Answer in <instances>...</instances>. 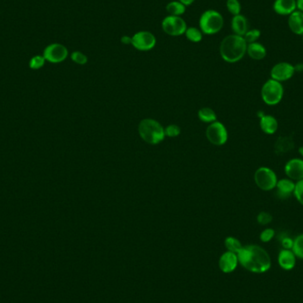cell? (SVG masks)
Masks as SVG:
<instances>
[{
	"mask_svg": "<svg viewBox=\"0 0 303 303\" xmlns=\"http://www.w3.org/2000/svg\"><path fill=\"white\" fill-rule=\"evenodd\" d=\"M237 256L244 268L254 273L266 272L272 266L268 252L256 245L242 247Z\"/></svg>",
	"mask_w": 303,
	"mask_h": 303,
	"instance_id": "cell-1",
	"label": "cell"
},
{
	"mask_svg": "<svg viewBox=\"0 0 303 303\" xmlns=\"http://www.w3.org/2000/svg\"><path fill=\"white\" fill-rule=\"evenodd\" d=\"M247 43L241 35H229L220 44V55L228 63H236L243 59L247 53Z\"/></svg>",
	"mask_w": 303,
	"mask_h": 303,
	"instance_id": "cell-2",
	"label": "cell"
},
{
	"mask_svg": "<svg viewBox=\"0 0 303 303\" xmlns=\"http://www.w3.org/2000/svg\"><path fill=\"white\" fill-rule=\"evenodd\" d=\"M138 132L142 139L151 145L159 144L165 137V130L157 121L153 119L141 121L138 126Z\"/></svg>",
	"mask_w": 303,
	"mask_h": 303,
	"instance_id": "cell-3",
	"label": "cell"
},
{
	"mask_svg": "<svg viewBox=\"0 0 303 303\" xmlns=\"http://www.w3.org/2000/svg\"><path fill=\"white\" fill-rule=\"evenodd\" d=\"M223 17L222 14L215 10L205 11L201 14L199 26L201 32L205 35H215L221 31L223 27Z\"/></svg>",
	"mask_w": 303,
	"mask_h": 303,
	"instance_id": "cell-4",
	"label": "cell"
},
{
	"mask_svg": "<svg viewBox=\"0 0 303 303\" xmlns=\"http://www.w3.org/2000/svg\"><path fill=\"white\" fill-rule=\"evenodd\" d=\"M285 90L282 83L273 80L272 78L265 82L261 87V99L268 106H276L281 102Z\"/></svg>",
	"mask_w": 303,
	"mask_h": 303,
	"instance_id": "cell-5",
	"label": "cell"
},
{
	"mask_svg": "<svg viewBox=\"0 0 303 303\" xmlns=\"http://www.w3.org/2000/svg\"><path fill=\"white\" fill-rule=\"evenodd\" d=\"M254 183L259 189L269 192L274 190L279 181L278 176L273 169L269 167H260L254 172Z\"/></svg>",
	"mask_w": 303,
	"mask_h": 303,
	"instance_id": "cell-6",
	"label": "cell"
},
{
	"mask_svg": "<svg viewBox=\"0 0 303 303\" xmlns=\"http://www.w3.org/2000/svg\"><path fill=\"white\" fill-rule=\"evenodd\" d=\"M162 30L170 36H179L184 35L186 31L187 24L181 16H166L162 22Z\"/></svg>",
	"mask_w": 303,
	"mask_h": 303,
	"instance_id": "cell-7",
	"label": "cell"
},
{
	"mask_svg": "<svg viewBox=\"0 0 303 303\" xmlns=\"http://www.w3.org/2000/svg\"><path fill=\"white\" fill-rule=\"evenodd\" d=\"M131 37H132L131 45L138 51L147 52L154 49L156 45V37L150 31H146V30L138 31L135 33Z\"/></svg>",
	"mask_w": 303,
	"mask_h": 303,
	"instance_id": "cell-8",
	"label": "cell"
},
{
	"mask_svg": "<svg viewBox=\"0 0 303 303\" xmlns=\"http://www.w3.org/2000/svg\"><path fill=\"white\" fill-rule=\"evenodd\" d=\"M206 134L209 142L215 145H224L228 139L225 126L219 122L212 123L207 129Z\"/></svg>",
	"mask_w": 303,
	"mask_h": 303,
	"instance_id": "cell-9",
	"label": "cell"
},
{
	"mask_svg": "<svg viewBox=\"0 0 303 303\" xmlns=\"http://www.w3.org/2000/svg\"><path fill=\"white\" fill-rule=\"evenodd\" d=\"M43 56L45 57L46 61H49L51 63H60L67 59L68 51L67 47L59 43H53L46 46Z\"/></svg>",
	"mask_w": 303,
	"mask_h": 303,
	"instance_id": "cell-10",
	"label": "cell"
},
{
	"mask_svg": "<svg viewBox=\"0 0 303 303\" xmlns=\"http://www.w3.org/2000/svg\"><path fill=\"white\" fill-rule=\"evenodd\" d=\"M295 67L293 64L289 62H279L272 67L271 70V78L273 80L279 82V83H284V82L288 81L291 78H293L295 74Z\"/></svg>",
	"mask_w": 303,
	"mask_h": 303,
	"instance_id": "cell-11",
	"label": "cell"
},
{
	"mask_svg": "<svg viewBox=\"0 0 303 303\" xmlns=\"http://www.w3.org/2000/svg\"><path fill=\"white\" fill-rule=\"evenodd\" d=\"M284 170L286 176L294 182L303 179V159H291L286 162Z\"/></svg>",
	"mask_w": 303,
	"mask_h": 303,
	"instance_id": "cell-12",
	"label": "cell"
},
{
	"mask_svg": "<svg viewBox=\"0 0 303 303\" xmlns=\"http://www.w3.org/2000/svg\"><path fill=\"white\" fill-rule=\"evenodd\" d=\"M277 196L281 200H286L293 195L295 189V182L288 177L279 179L276 185Z\"/></svg>",
	"mask_w": 303,
	"mask_h": 303,
	"instance_id": "cell-13",
	"label": "cell"
},
{
	"mask_svg": "<svg viewBox=\"0 0 303 303\" xmlns=\"http://www.w3.org/2000/svg\"><path fill=\"white\" fill-rule=\"evenodd\" d=\"M273 10L276 14L282 16H289L297 10L296 0H275Z\"/></svg>",
	"mask_w": 303,
	"mask_h": 303,
	"instance_id": "cell-14",
	"label": "cell"
},
{
	"mask_svg": "<svg viewBox=\"0 0 303 303\" xmlns=\"http://www.w3.org/2000/svg\"><path fill=\"white\" fill-rule=\"evenodd\" d=\"M238 262H239V259H238L237 254L228 251L222 254L220 258L219 266H220L222 272L224 273H231L233 271H235Z\"/></svg>",
	"mask_w": 303,
	"mask_h": 303,
	"instance_id": "cell-15",
	"label": "cell"
},
{
	"mask_svg": "<svg viewBox=\"0 0 303 303\" xmlns=\"http://www.w3.org/2000/svg\"><path fill=\"white\" fill-rule=\"evenodd\" d=\"M260 128L267 135L275 134L279 129V122L272 115H262L260 117Z\"/></svg>",
	"mask_w": 303,
	"mask_h": 303,
	"instance_id": "cell-16",
	"label": "cell"
},
{
	"mask_svg": "<svg viewBox=\"0 0 303 303\" xmlns=\"http://www.w3.org/2000/svg\"><path fill=\"white\" fill-rule=\"evenodd\" d=\"M288 27L295 35H303V12L296 10L288 16Z\"/></svg>",
	"mask_w": 303,
	"mask_h": 303,
	"instance_id": "cell-17",
	"label": "cell"
},
{
	"mask_svg": "<svg viewBox=\"0 0 303 303\" xmlns=\"http://www.w3.org/2000/svg\"><path fill=\"white\" fill-rule=\"evenodd\" d=\"M279 263L281 268L291 271L296 264V256L292 249H283L279 254Z\"/></svg>",
	"mask_w": 303,
	"mask_h": 303,
	"instance_id": "cell-18",
	"label": "cell"
},
{
	"mask_svg": "<svg viewBox=\"0 0 303 303\" xmlns=\"http://www.w3.org/2000/svg\"><path fill=\"white\" fill-rule=\"evenodd\" d=\"M276 154L284 155L294 148V141L291 136H280L276 139L274 145Z\"/></svg>",
	"mask_w": 303,
	"mask_h": 303,
	"instance_id": "cell-19",
	"label": "cell"
},
{
	"mask_svg": "<svg viewBox=\"0 0 303 303\" xmlns=\"http://www.w3.org/2000/svg\"><path fill=\"white\" fill-rule=\"evenodd\" d=\"M232 29L235 35L244 36L248 30V21L247 18L241 14L233 16L232 20Z\"/></svg>",
	"mask_w": 303,
	"mask_h": 303,
	"instance_id": "cell-20",
	"label": "cell"
},
{
	"mask_svg": "<svg viewBox=\"0 0 303 303\" xmlns=\"http://www.w3.org/2000/svg\"><path fill=\"white\" fill-rule=\"evenodd\" d=\"M247 53L253 60H261L267 55V50L261 43L254 42L247 45Z\"/></svg>",
	"mask_w": 303,
	"mask_h": 303,
	"instance_id": "cell-21",
	"label": "cell"
},
{
	"mask_svg": "<svg viewBox=\"0 0 303 303\" xmlns=\"http://www.w3.org/2000/svg\"><path fill=\"white\" fill-rule=\"evenodd\" d=\"M166 11L168 12L169 15L172 16H182L185 11L186 7L183 4L177 1H171L166 6Z\"/></svg>",
	"mask_w": 303,
	"mask_h": 303,
	"instance_id": "cell-22",
	"label": "cell"
},
{
	"mask_svg": "<svg viewBox=\"0 0 303 303\" xmlns=\"http://www.w3.org/2000/svg\"><path fill=\"white\" fill-rule=\"evenodd\" d=\"M186 39L193 43H200L203 39V33L200 28L195 27L187 28L186 31L184 33Z\"/></svg>",
	"mask_w": 303,
	"mask_h": 303,
	"instance_id": "cell-23",
	"label": "cell"
},
{
	"mask_svg": "<svg viewBox=\"0 0 303 303\" xmlns=\"http://www.w3.org/2000/svg\"><path fill=\"white\" fill-rule=\"evenodd\" d=\"M199 118L204 123H214L216 120V115L215 112L209 108V107H204L201 108L199 113H198Z\"/></svg>",
	"mask_w": 303,
	"mask_h": 303,
	"instance_id": "cell-24",
	"label": "cell"
},
{
	"mask_svg": "<svg viewBox=\"0 0 303 303\" xmlns=\"http://www.w3.org/2000/svg\"><path fill=\"white\" fill-rule=\"evenodd\" d=\"M225 247L229 252L234 253V254H238L240 252V249L242 248V245L240 243L239 240H237L233 237H228L225 240Z\"/></svg>",
	"mask_w": 303,
	"mask_h": 303,
	"instance_id": "cell-25",
	"label": "cell"
},
{
	"mask_svg": "<svg viewBox=\"0 0 303 303\" xmlns=\"http://www.w3.org/2000/svg\"><path fill=\"white\" fill-rule=\"evenodd\" d=\"M296 257L303 259V233L300 234L293 240V246L292 248Z\"/></svg>",
	"mask_w": 303,
	"mask_h": 303,
	"instance_id": "cell-26",
	"label": "cell"
},
{
	"mask_svg": "<svg viewBox=\"0 0 303 303\" xmlns=\"http://www.w3.org/2000/svg\"><path fill=\"white\" fill-rule=\"evenodd\" d=\"M261 32L260 29L258 28H253V29H248L247 33L244 35V39L246 40V42L248 44H252V43L257 42L258 39L261 37Z\"/></svg>",
	"mask_w": 303,
	"mask_h": 303,
	"instance_id": "cell-27",
	"label": "cell"
},
{
	"mask_svg": "<svg viewBox=\"0 0 303 303\" xmlns=\"http://www.w3.org/2000/svg\"><path fill=\"white\" fill-rule=\"evenodd\" d=\"M226 7H227V10L229 11L233 16L240 14V12H241V4L239 0H227Z\"/></svg>",
	"mask_w": 303,
	"mask_h": 303,
	"instance_id": "cell-28",
	"label": "cell"
},
{
	"mask_svg": "<svg viewBox=\"0 0 303 303\" xmlns=\"http://www.w3.org/2000/svg\"><path fill=\"white\" fill-rule=\"evenodd\" d=\"M46 61V59L43 55H35V56L32 57L31 60H29V67L31 69L36 70V69L44 67Z\"/></svg>",
	"mask_w": 303,
	"mask_h": 303,
	"instance_id": "cell-29",
	"label": "cell"
},
{
	"mask_svg": "<svg viewBox=\"0 0 303 303\" xmlns=\"http://www.w3.org/2000/svg\"><path fill=\"white\" fill-rule=\"evenodd\" d=\"M70 57L71 60L78 65H85L88 61V57L86 56L85 53L79 52V51H75L74 53H71Z\"/></svg>",
	"mask_w": 303,
	"mask_h": 303,
	"instance_id": "cell-30",
	"label": "cell"
},
{
	"mask_svg": "<svg viewBox=\"0 0 303 303\" xmlns=\"http://www.w3.org/2000/svg\"><path fill=\"white\" fill-rule=\"evenodd\" d=\"M256 219H257V222L259 224H261V225H268V224H270L272 222L273 217H272L271 213L266 211H261L258 214Z\"/></svg>",
	"mask_w": 303,
	"mask_h": 303,
	"instance_id": "cell-31",
	"label": "cell"
},
{
	"mask_svg": "<svg viewBox=\"0 0 303 303\" xmlns=\"http://www.w3.org/2000/svg\"><path fill=\"white\" fill-rule=\"evenodd\" d=\"M293 196L297 201L303 206V179L295 182V189L293 193Z\"/></svg>",
	"mask_w": 303,
	"mask_h": 303,
	"instance_id": "cell-32",
	"label": "cell"
},
{
	"mask_svg": "<svg viewBox=\"0 0 303 303\" xmlns=\"http://www.w3.org/2000/svg\"><path fill=\"white\" fill-rule=\"evenodd\" d=\"M275 234L276 233L274 229H272V228H266V229L263 230V231L261 232V234H260V240H261L262 242L267 243V242L272 241V239L275 237Z\"/></svg>",
	"mask_w": 303,
	"mask_h": 303,
	"instance_id": "cell-33",
	"label": "cell"
},
{
	"mask_svg": "<svg viewBox=\"0 0 303 303\" xmlns=\"http://www.w3.org/2000/svg\"><path fill=\"white\" fill-rule=\"evenodd\" d=\"M180 134V128L177 125L172 124V125H169L168 127L166 128L165 135H167L168 137L170 138H175L177 137Z\"/></svg>",
	"mask_w": 303,
	"mask_h": 303,
	"instance_id": "cell-34",
	"label": "cell"
},
{
	"mask_svg": "<svg viewBox=\"0 0 303 303\" xmlns=\"http://www.w3.org/2000/svg\"><path fill=\"white\" fill-rule=\"evenodd\" d=\"M282 246L284 247V249H292L293 246V240L290 239L288 237L284 238L282 240Z\"/></svg>",
	"mask_w": 303,
	"mask_h": 303,
	"instance_id": "cell-35",
	"label": "cell"
},
{
	"mask_svg": "<svg viewBox=\"0 0 303 303\" xmlns=\"http://www.w3.org/2000/svg\"><path fill=\"white\" fill-rule=\"evenodd\" d=\"M131 41H132V37L130 35H124L121 39V42L124 45H131Z\"/></svg>",
	"mask_w": 303,
	"mask_h": 303,
	"instance_id": "cell-36",
	"label": "cell"
},
{
	"mask_svg": "<svg viewBox=\"0 0 303 303\" xmlns=\"http://www.w3.org/2000/svg\"><path fill=\"white\" fill-rule=\"evenodd\" d=\"M178 1L182 4H183L185 7H189L192 4L194 3L195 0H178Z\"/></svg>",
	"mask_w": 303,
	"mask_h": 303,
	"instance_id": "cell-37",
	"label": "cell"
},
{
	"mask_svg": "<svg viewBox=\"0 0 303 303\" xmlns=\"http://www.w3.org/2000/svg\"><path fill=\"white\" fill-rule=\"evenodd\" d=\"M297 10L303 12V0H296Z\"/></svg>",
	"mask_w": 303,
	"mask_h": 303,
	"instance_id": "cell-38",
	"label": "cell"
},
{
	"mask_svg": "<svg viewBox=\"0 0 303 303\" xmlns=\"http://www.w3.org/2000/svg\"><path fill=\"white\" fill-rule=\"evenodd\" d=\"M295 67V71L298 72V71H302L303 70V64H298L296 66H294Z\"/></svg>",
	"mask_w": 303,
	"mask_h": 303,
	"instance_id": "cell-39",
	"label": "cell"
},
{
	"mask_svg": "<svg viewBox=\"0 0 303 303\" xmlns=\"http://www.w3.org/2000/svg\"><path fill=\"white\" fill-rule=\"evenodd\" d=\"M298 152H299V154H300V156H301L303 159V145H301V146L299 147V150H298Z\"/></svg>",
	"mask_w": 303,
	"mask_h": 303,
	"instance_id": "cell-40",
	"label": "cell"
},
{
	"mask_svg": "<svg viewBox=\"0 0 303 303\" xmlns=\"http://www.w3.org/2000/svg\"><path fill=\"white\" fill-rule=\"evenodd\" d=\"M302 39H303V35H302Z\"/></svg>",
	"mask_w": 303,
	"mask_h": 303,
	"instance_id": "cell-41",
	"label": "cell"
}]
</instances>
